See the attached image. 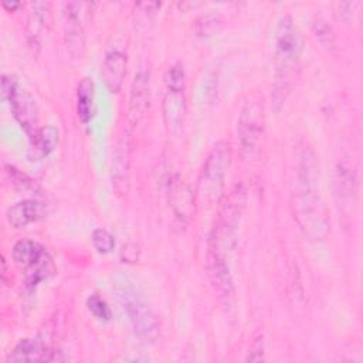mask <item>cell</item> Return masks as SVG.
I'll return each mask as SVG.
<instances>
[{
    "label": "cell",
    "mask_w": 363,
    "mask_h": 363,
    "mask_svg": "<svg viewBox=\"0 0 363 363\" xmlns=\"http://www.w3.org/2000/svg\"><path fill=\"white\" fill-rule=\"evenodd\" d=\"M291 207L305 237L312 241H322L328 237L330 218L320 194L319 163L312 147L306 145L298 152Z\"/></svg>",
    "instance_id": "obj_1"
},
{
    "label": "cell",
    "mask_w": 363,
    "mask_h": 363,
    "mask_svg": "<svg viewBox=\"0 0 363 363\" xmlns=\"http://www.w3.org/2000/svg\"><path fill=\"white\" fill-rule=\"evenodd\" d=\"M245 206V191L237 186L220 201L207 244V271H230V257L238 241V225Z\"/></svg>",
    "instance_id": "obj_2"
},
{
    "label": "cell",
    "mask_w": 363,
    "mask_h": 363,
    "mask_svg": "<svg viewBox=\"0 0 363 363\" xmlns=\"http://www.w3.org/2000/svg\"><path fill=\"white\" fill-rule=\"evenodd\" d=\"M302 40L291 16H284L275 30V74L272 85L274 105L278 108L286 99L298 72Z\"/></svg>",
    "instance_id": "obj_3"
},
{
    "label": "cell",
    "mask_w": 363,
    "mask_h": 363,
    "mask_svg": "<svg viewBox=\"0 0 363 363\" xmlns=\"http://www.w3.org/2000/svg\"><path fill=\"white\" fill-rule=\"evenodd\" d=\"M233 152L225 140H218L207 153L197 179V197L207 203H220L225 193V177L231 166Z\"/></svg>",
    "instance_id": "obj_4"
},
{
    "label": "cell",
    "mask_w": 363,
    "mask_h": 363,
    "mask_svg": "<svg viewBox=\"0 0 363 363\" xmlns=\"http://www.w3.org/2000/svg\"><path fill=\"white\" fill-rule=\"evenodd\" d=\"M115 291L135 335L143 343H155L160 333V323L143 295L125 279L118 282Z\"/></svg>",
    "instance_id": "obj_5"
},
{
    "label": "cell",
    "mask_w": 363,
    "mask_h": 363,
    "mask_svg": "<svg viewBox=\"0 0 363 363\" xmlns=\"http://www.w3.org/2000/svg\"><path fill=\"white\" fill-rule=\"evenodd\" d=\"M1 94L14 119L31 139L40 130V111L35 98L11 75L1 77Z\"/></svg>",
    "instance_id": "obj_6"
},
{
    "label": "cell",
    "mask_w": 363,
    "mask_h": 363,
    "mask_svg": "<svg viewBox=\"0 0 363 363\" xmlns=\"http://www.w3.org/2000/svg\"><path fill=\"white\" fill-rule=\"evenodd\" d=\"M265 132L264 104L258 96L247 99L240 111L237 121V135L241 150L252 155L258 150Z\"/></svg>",
    "instance_id": "obj_7"
},
{
    "label": "cell",
    "mask_w": 363,
    "mask_h": 363,
    "mask_svg": "<svg viewBox=\"0 0 363 363\" xmlns=\"http://www.w3.org/2000/svg\"><path fill=\"white\" fill-rule=\"evenodd\" d=\"M95 3H64V40L67 51L74 58H81L85 51V26L92 16Z\"/></svg>",
    "instance_id": "obj_8"
},
{
    "label": "cell",
    "mask_w": 363,
    "mask_h": 363,
    "mask_svg": "<svg viewBox=\"0 0 363 363\" xmlns=\"http://www.w3.org/2000/svg\"><path fill=\"white\" fill-rule=\"evenodd\" d=\"M333 191L339 211L346 217H352L357 206L359 177L356 166L349 157L339 159L335 166Z\"/></svg>",
    "instance_id": "obj_9"
},
{
    "label": "cell",
    "mask_w": 363,
    "mask_h": 363,
    "mask_svg": "<svg viewBox=\"0 0 363 363\" xmlns=\"http://www.w3.org/2000/svg\"><path fill=\"white\" fill-rule=\"evenodd\" d=\"M150 102V72L146 68H140L130 84L129 91V122L138 125L149 109Z\"/></svg>",
    "instance_id": "obj_10"
},
{
    "label": "cell",
    "mask_w": 363,
    "mask_h": 363,
    "mask_svg": "<svg viewBox=\"0 0 363 363\" xmlns=\"http://www.w3.org/2000/svg\"><path fill=\"white\" fill-rule=\"evenodd\" d=\"M64 360L60 350L43 343L38 339H21L9 353L7 362H60Z\"/></svg>",
    "instance_id": "obj_11"
},
{
    "label": "cell",
    "mask_w": 363,
    "mask_h": 363,
    "mask_svg": "<svg viewBox=\"0 0 363 363\" xmlns=\"http://www.w3.org/2000/svg\"><path fill=\"white\" fill-rule=\"evenodd\" d=\"M162 113L167 132L173 136H180L187 115V102L184 91L167 89L162 102Z\"/></svg>",
    "instance_id": "obj_12"
},
{
    "label": "cell",
    "mask_w": 363,
    "mask_h": 363,
    "mask_svg": "<svg viewBox=\"0 0 363 363\" xmlns=\"http://www.w3.org/2000/svg\"><path fill=\"white\" fill-rule=\"evenodd\" d=\"M51 4L48 1H31L26 20V38L30 48L37 52L41 47L44 33L50 24Z\"/></svg>",
    "instance_id": "obj_13"
},
{
    "label": "cell",
    "mask_w": 363,
    "mask_h": 363,
    "mask_svg": "<svg viewBox=\"0 0 363 363\" xmlns=\"http://www.w3.org/2000/svg\"><path fill=\"white\" fill-rule=\"evenodd\" d=\"M169 203L174 217L180 223H189L194 214V194L189 184L179 176L172 177L169 183Z\"/></svg>",
    "instance_id": "obj_14"
},
{
    "label": "cell",
    "mask_w": 363,
    "mask_h": 363,
    "mask_svg": "<svg viewBox=\"0 0 363 363\" xmlns=\"http://www.w3.org/2000/svg\"><path fill=\"white\" fill-rule=\"evenodd\" d=\"M130 153H132V138H130V133L125 130L116 142L113 157H112V183L119 193L123 191L128 184Z\"/></svg>",
    "instance_id": "obj_15"
},
{
    "label": "cell",
    "mask_w": 363,
    "mask_h": 363,
    "mask_svg": "<svg viewBox=\"0 0 363 363\" xmlns=\"http://www.w3.org/2000/svg\"><path fill=\"white\" fill-rule=\"evenodd\" d=\"M126 65L128 57L123 51L112 48L105 54L101 67V77L109 92L116 94L121 91L126 75Z\"/></svg>",
    "instance_id": "obj_16"
},
{
    "label": "cell",
    "mask_w": 363,
    "mask_h": 363,
    "mask_svg": "<svg viewBox=\"0 0 363 363\" xmlns=\"http://www.w3.org/2000/svg\"><path fill=\"white\" fill-rule=\"evenodd\" d=\"M45 203L35 199H27L10 206L6 211V218L9 224L14 228H23L31 223L41 220L43 217H45Z\"/></svg>",
    "instance_id": "obj_17"
},
{
    "label": "cell",
    "mask_w": 363,
    "mask_h": 363,
    "mask_svg": "<svg viewBox=\"0 0 363 363\" xmlns=\"http://www.w3.org/2000/svg\"><path fill=\"white\" fill-rule=\"evenodd\" d=\"M58 143V129L52 125L40 128V130L30 139L28 157L30 160H41L47 157Z\"/></svg>",
    "instance_id": "obj_18"
},
{
    "label": "cell",
    "mask_w": 363,
    "mask_h": 363,
    "mask_svg": "<svg viewBox=\"0 0 363 363\" xmlns=\"http://www.w3.org/2000/svg\"><path fill=\"white\" fill-rule=\"evenodd\" d=\"M47 251L41 244L33 240H20L13 245L11 255L14 262L23 269L34 265Z\"/></svg>",
    "instance_id": "obj_19"
},
{
    "label": "cell",
    "mask_w": 363,
    "mask_h": 363,
    "mask_svg": "<svg viewBox=\"0 0 363 363\" xmlns=\"http://www.w3.org/2000/svg\"><path fill=\"white\" fill-rule=\"evenodd\" d=\"M77 113L78 118L88 123L94 113V82L89 78H82L77 88Z\"/></svg>",
    "instance_id": "obj_20"
},
{
    "label": "cell",
    "mask_w": 363,
    "mask_h": 363,
    "mask_svg": "<svg viewBox=\"0 0 363 363\" xmlns=\"http://www.w3.org/2000/svg\"><path fill=\"white\" fill-rule=\"evenodd\" d=\"M55 272V267L52 258L48 252H45L34 265L26 269V286L28 291L35 289V286L48 279Z\"/></svg>",
    "instance_id": "obj_21"
},
{
    "label": "cell",
    "mask_w": 363,
    "mask_h": 363,
    "mask_svg": "<svg viewBox=\"0 0 363 363\" xmlns=\"http://www.w3.org/2000/svg\"><path fill=\"white\" fill-rule=\"evenodd\" d=\"M221 24H223V17L220 13H207V14H203L200 18H197L194 28L197 35L207 37L217 33Z\"/></svg>",
    "instance_id": "obj_22"
},
{
    "label": "cell",
    "mask_w": 363,
    "mask_h": 363,
    "mask_svg": "<svg viewBox=\"0 0 363 363\" xmlns=\"http://www.w3.org/2000/svg\"><path fill=\"white\" fill-rule=\"evenodd\" d=\"M184 82H186L184 67L182 62H174L172 67L167 68V71L164 74L166 89L184 91Z\"/></svg>",
    "instance_id": "obj_23"
},
{
    "label": "cell",
    "mask_w": 363,
    "mask_h": 363,
    "mask_svg": "<svg viewBox=\"0 0 363 363\" xmlns=\"http://www.w3.org/2000/svg\"><path fill=\"white\" fill-rule=\"evenodd\" d=\"M92 245L99 254H108L115 248V237L105 228H95L92 231Z\"/></svg>",
    "instance_id": "obj_24"
},
{
    "label": "cell",
    "mask_w": 363,
    "mask_h": 363,
    "mask_svg": "<svg viewBox=\"0 0 363 363\" xmlns=\"http://www.w3.org/2000/svg\"><path fill=\"white\" fill-rule=\"evenodd\" d=\"M86 306H88V311L98 319V320H102V322H108L112 316L111 313V309L108 306V303L105 302V299H102L99 295L94 294V295H89L88 299H86Z\"/></svg>",
    "instance_id": "obj_25"
},
{
    "label": "cell",
    "mask_w": 363,
    "mask_h": 363,
    "mask_svg": "<svg viewBox=\"0 0 363 363\" xmlns=\"http://www.w3.org/2000/svg\"><path fill=\"white\" fill-rule=\"evenodd\" d=\"M6 173L11 182V184L17 189V190H23V191H31L35 190L37 186L34 183V180H31L27 174H24L23 172H20L18 169H16L14 166L7 164L6 166Z\"/></svg>",
    "instance_id": "obj_26"
},
{
    "label": "cell",
    "mask_w": 363,
    "mask_h": 363,
    "mask_svg": "<svg viewBox=\"0 0 363 363\" xmlns=\"http://www.w3.org/2000/svg\"><path fill=\"white\" fill-rule=\"evenodd\" d=\"M312 33L316 37V40L323 45H332L335 43V34L330 26L322 18H318L312 23Z\"/></svg>",
    "instance_id": "obj_27"
},
{
    "label": "cell",
    "mask_w": 363,
    "mask_h": 363,
    "mask_svg": "<svg viewBox=\"0 0 363 363\" xmlns=\"http://www.w3.org/2000/svg\"><path fill=\"white\" fill-rule=\"evenodd\" d=\"M356 7H357V1H337L335 13L342 21L350 23L356 11Z\"/></svg>",
    "instance_id": "obj_28"
},
{
    "label": "cell",
    "mask_w": 363,
    "mask_h": 363,
    "mask_svg": "<svg viewBox=\"0 0 363 363\" xmlns=\"http://www.w3.org/2000/svg\"><path fill=\"white\" fill-rule=\"evenodd\" d=\"M264 359V337L262 335H257V337L252 340L250 349H248V356L247 360L250 362H258Z\"/></svg>",
    "instance_id": "obj_29"
},
{
    "label": "cell",
    "mask_w": 363,
    "mask_h": 363,
    "mask_svg": "<svg viewBox=\"0 0 363 363\" xmlns=\"http://www.w3.org/2000/svg\"><path fill=\"white\" fill-rule=\"evenodd\" d=\"M162 7L160 1H142L135 4V10L142 13L143 16H152Z\"/></svg>",
    "instance_id": "obj_30"
},
{
    "label": "cell",
    "mask_w": 363,
    "mask_h": 363,
    "mask_svg": "<svg viewBox=\"0 0 363 363\" xmlns=\"http://www.w3.org/2000/svg\"><path fill=\"white\" fill-rule=\"evenodd\" d=\"M1 6H3V9H6L7 11H14V10H17V9L21 6V3H20V1L3 0V1H1Z\"/></svg>",
    "instance_id": "obj_31"
}]
</instances>
